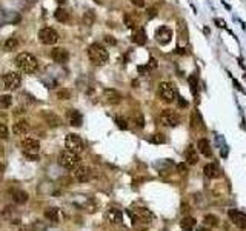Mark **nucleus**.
Instances as JSON below:
<instances>
[{"mask_svg":"<svg viewBox=\"0 0 246 231\" xmlns=\"http://www.w3.org/2000/svg\"><path fill=\"white\" fill-rule=\"evenodd\" d=\"M16 65L17 68L22 72H26V74H31L37 70V59L32 56L31 52H20L19 56L16 57Z\"/></svg>","mask_w":246,"mask_h":231,"instance_id":"obj_1","label":"nucleus"},{"mask_svg":"<svg viewBox=\"0 0 246 231\" xmlns=\"http://www.w3.org/2000/svg\"><path fill=\"white\" fill-rule=\"evenodd\" d=\"M88 57L94 65H105L109 59V54L106 51V48L100 43H92L88 46Z\"/></svg>","mask_w":246,"mask_h":231,"instance_id":"obj_2","label":"nucleus"},{"mask_svg":"<svg viewBox=\"0 0 246 231\" xmlns=\"http://www.w3.org/2000/svg\"><path fill=\"white\" fill-rule=\"evenodd\" d=\"M59 165L63 166L66 169H76L79 165H80V156L79 153H74V151H69V149H65L59 154Z\"/></svg>","mask_w":246,"mask_h":231,"instance_id":"obj_3","label":"nucleus"},{"mask_svg":"<svg viewBox=\"0 0 246 231\" xmlns=\"http://www.w3.org/2000/svg\"><path fill=\"white\" fill-rule=\"evenodd\" d=\"M157 96L163 102H172L175 99V88L171 82H162L157 88Z\"/></svg>","mask_w":246,"mask_h":231,"instance_id":"obj_4","label":"nucleus"},{"mask_svg":"<svg viewBox=\"0 0 246 231\" xmlns=\"http://www.w3.org/2000/svg\"><path fill=\"white\" fill-rule=\"evenodd\" d=\"M129 216H131L132 222H142V223H151L152 220V213L149 211L145 207H135L134 209L129 211Z\"/></svg>","mask_w":246,"mask_h":231,"instance_id":"obj_5","label":"nucleus"},{"mask_svg":"<svg viewBox=\"0 0 246 231\" xmlns=\"http://www.w3.org/2000/svg\"><path fill=\"white\" fill-rule=\"evenodd\" d=\"M159 122L163 126H177L180 123V117L172 110H163L159 116Z\"/></svg>","mask_w":246,"mask_h":231,"instance_id":"obj_6","label":"nucleus"},{"mask_svg":"<svg viewBox=\"0 0 246 231\" xmlns=\"http://www.w3.org/2000/svg\"><path fill=\"white\" fill-rule=\"evenodd\" d=\"M65 146L66 149L74 153H82L83 151V140L80 139V136L77 134H68L65 139Z\"/></svg>","mask_w":246,"mask_h":231,"instance_id":"obj_7","label":"nucleus"},{"mask_svg":"<svg viewBox=\"0 0 246 231\" xmlns=\"http://www.w3.org/2000/svg\"><path fill=\"white\" fill-rule=\"evenodd\" d=\"M39 40L43 45H54L59 40V34L52 28H42L39 31Z\"/></svg>","mask_w":246,"mask_h":231,"instance_id":"obj_8","label":"nucleus"},{"mask_svg":"<svg viewBox=\"0 0 246 231\" xmlns=\"http://www.w3.org/2000/svg\"><path fill=\"white\" fill-rule=\"evenodd\" d=\"M20 82H22V76L19 72H6L3 76V83H5V88L6 90H16V88L20 86Z\"/></svg>","mask_w":246,"mask_h":231,"instance_id":"obj_9","label":"nucleus"},{"mask_svg":"<svg viewBox=\"0 0 246 231\" xmlns=\"http://www.w3.org/2000/svg\"><path fill=\"white\" fill-rule=\"evenodd\" d=\"M228 216H229L231 222L234 223L237 228L246 230V213L238 211V209H229V211H228Z\"/></svg>","mask_w":246,"mask_h":231,"instance_id":"obj_10","label":"nucleus"},{"mask_svg":"<svg viewBox=\"0 0 246 231\" xmlns=\"http://www.w3.org/2000/svg\"><path fill=\"white\" fill-rule=\"evenodd\" d=\"M72 177H74V180H77L80 183L88 182L91 179V168L85 166V165H79L76 169H72Z\"/></svg>","mask_w":246,"mask_h":231,"instance_id":"obj_11","label":"nucleus"},{"mask_svg":"<svg viewBox=\"0 0 246 231\" xmlns=\"http://www.w3.org/2000/svg\"><path fill=\"white\" fill-rule=\"evenodd\" d=\"M155 40L160 45H168L171 40H172V31L168 26H160L155 31Z\"/></svg>","mask_w":246,"mask_h":231,"instance_id":"obj_12","label":"nucleus"},{"mask_svg":"<svg viewBox=\"0 0 246 231\" xmlns=\"http://www.w3.org/2000/svg\"><path fill=\"white\" fill-rule=\"evenodd\" d=\"M20 145L23 148V153H29V154H37L40 149V142L32 137H25Z\"/></svg>","mask_w":246,"mask_h":231,"instance_id":"obj_13","label":"nucleus"},{"mask_svg":"<svg viewBox=\"0 0 246 231\" xmlns=\"http://www.w3.org/2000/svg\"><path fill=\"white\" fill-rule=\"evenodd\" d=\"M51 59L56 63H66L69 60V54L65 48H54L51 51Z\"/></svg>","mask_w":246,"mask_h":231,"instance_id":"obj_14","label":"nucleus"},{"mask_svg":"<svg viewBox=\"0 0 246 231\" xmlns=\"http://www.w3.org/2000/svg\"><path fill=\"white\" fill-rule=\"evenodd\" d=\"M103 97H105V100L108 102V103H112V105L120 103L122 99H123L122 94L117 90H114V88H106V90L103 91Z\"/></svg>","mask_w":246,"mask_h":231,"instance_id":"obj_15","label":"nucleus"},{"mask_svg":"<svg viewBox=\"0 0 246 231\" xmlns=\"http://www.w3.org/2000/svg\"><path fill=\"white\" fill-rule=\"evenodd\" d=\"M106 219L109 223H122L123 222V214L120 209L117 208H111L106 211Z\"/></svg>","mask_w":246,"mask_h":231,"instance_id":"obj_16","label":"nucleus"},{"mask_svg":"<svg viewBox=\"0 0 246 231\" xmlns=\"http://www.w3.org/2000/svg\"><path fill=\"white\" fill-rule=\"evenodd\" d=\"M12 133L16 136H26L29 133V123L26 120H19L17 123H14V126H12Z\"/></svg>","mask_w":246,"mask_h":231,"instance_id":"obj_17","label":"nucleus"},{"mask_svg":"<svg viewBox=\"0 0 246 231\" xmlns=\"http://www.w3.org/2000/svg\"><path fill=\"white\" fill-rule=\"evenodd\" d=\"M197 149H199L200 154H203L205 157H211V156H212L211 143H209L208 139H199V142H197Z\"/></svg>","mask_w":246,"mask_h":231,"instance_id":"obj_18","label":"nucleus"},{"mask_svg":"<svg viewBox=\"0 0 246 231\" xmlns=\"http://www.w3.org/2000/svg\"><path fill=\"white\" fill-rule=\"evenodd\" d=\"M68 122H69L71 126H80L82 122H83V117L77 110H69L68 111Z\"/></svg>","mask_w":246,"mask_h":231,"instance_id":"obj_19","label":"nucleus"},{"mask_svg":"<svg viewBox=\"0 0 246 231\" xmlns=\"http://www.w3.org/2000/svg\"><path fill=\"white\" fill-rule=\"evenodd\" d=\"M43 119H45V122L49 126H60L61 125V119L57 114H54L52 111H45L43 113Z\"/></svg>","mask_w":246,"mask_h":231,"instance_id":"obj_20","label":"nucleus"},{"mask_svg":"<svg viewBox=\"0 0 246 231\" xmlns=\"http://www.w3.org/2000/svg\"><path fill=\"white\" fill-rule=\"evenodd\" d=\"M184 157H186V164L188 165H195L197 162H199V154H197V149L189 145L186 148V153H184Z\"/></svg>","mask_w":246,"mask_h":231,"instance_id":"obj_21","label":"nucleus"},{"mask_svg":"<svg viewBox=\"0 0 246 231\" xmlns=\"http://www.w3.org/2000/svg\"><path fill=\"white\" fill-rule=\"evenodd\" d=\"M12 199H14L16 203H20V205H23V203L28 202L29 196H28V193H26L25 189H14V191H12Z\"/></svg>","mask_w":246,"mask_h":231,"instance_id":"obj_22","label":"nucleus"},{"mask_svg":"<svg viewBox=\"0 0 246 231\" xmlns=\"http://www.w3.org/2000/svg\"><path fill=\"white\" fill-rule=\"evenodd\" d=\"M45 217L49 222H54V223H57L60 220V211H59V208H46L45 209Z\"/></svg>","mask_w":246,"mask_h":231,"instance_id":"obj_23","label":"nucleus"},{"mask_svg":"<svg viewBox=\"0 0 246 231\" xmlns=\"http://www.w3.org/2000/svg\"><path fill=\"white\" fill-rule=\"evenodd\" d=\"M203 173H205V176H206V177H209V179H215V177H218V176H220V171H218V168H217L214 164L205 165Z\"/></svg>","mask_w":246,"mask_h":231,"instance_id":"obj_24","label":"nucleus"},{"mask_svg":"<svg viewBox=\"0 0 246 231\" xmlns=\"http://www.w3.org/2000/svg\"><path fill=\"white\" fill-rule=\"evenodd\" d=\"M195 219L194 217H191V216H186V217H183V219L180 220V228L183 231H191L194 227H195Z\"/></svg>","mask_w":246,"mask_h":231,"instance_id":"obj_25","label":"nucleus"},{"mask_svg":"<svg viewBox=\"0 0 246 231\" xmlns=\"http://www.w3.org/2000/svg\"><path fill=\"white\" fill-rule=\"evenodd\" d=\"M54 17H56V20H57V22H60V23H68V22H69V14H68V11L63 9V8L56 9Z\"/></svg>","mask_w":246,"mask_h":231,"instance_id":"obj_26","label":"nucleus"},{"mask_svg":"<svg viewBox=\"0 0 246 231\" xmlns=\"http://www.w3.org/2000/svg\"><path fill=\"white\" fill-rule=\"evenodd\" d=\"M146 32H145V29H139V31H135V34H134V37H132V42L135 43V45H145L146 43Z\"/></svg>","mask_w":246,"mask_h":231,"instance_id":"obj_27","label":"nucleus"},{"mask_svg":"<svg viewBox=\"0 0 246 231\" xmlns=\"http://www.w3.org/2000/svg\"><path fill=\"white\" fill-rule=\"evenodd\" d=\"M188 83L191 86V93H192V96L197 97V94H199V80H197V77L194 76V74L188 77Z\"/></svg>","mask_w":246,"mask_h":231,"instance_id":"obj_28","label":"nucleus"},{"mask_svg":"<svg viewBox=\"0 0 246 231\" xmlns=\"http://www.w3.org/2000/svg\"><path fill=\"white\" fill-rule=\"evenodd\" d=\"M203 222L206 223L208 227H212V228L218 227V223H220V220H218V217L215 214H206L203 217Z\"/></svg>","mask_w":246,"mask_h":231,"instance_id":"obj_29","label":"nucleus"},{"mask_svg":"<svg viewBox=\"0 0 246 231\" xmlns=\"http://www.w3.org/2000/svg\"><path fill=\"white\" fill-rule=\"evenodd\" d=\"M148 142L149 143L160 145V143H165L166 139H165V136H163L162 133H155V134H151V137H148Z\"/></svg>","mask_w":246,"mask_h":231,"instance_id":"obj_30","label":"nucleus"},{"mask_svg":"<svg viewBox=\"0 0 246 231\" xmlns=\"http://www.w3.org/2000/svg\"><path fill=\"white\" fill-rule=\"evenodd\" d=\"M17 46H19V40H17L16 37H9V39L5 42V50H6V51L16 50Z\"/></svg>","mask_w":246,"mask_h":231,"instance_id":"obj_31","label":"nucleus"},{"mask_svg":"<svg viewBox=\"0 0 246 231\" xmlns=\"http://www.w3.org/2000/svg\"><path fill=\"white\" fill-rule=\"evenodd\" d=\"M12 103V97L9 96V94H6V96H0V108H3V110H6V108H9Z\"/></svg>","mask_w":246,"mask_h":231,"instance_id":"obj_32","label":"nucleus"},{"mask_svg":"<svg viewBox=\"0 0 246 231\" xmlns=\"http://www.w3.org/2000/svg\"><path fill=\"white\" fill-rule=\"evenodd\" d=\"M56 96H57L59 100H69V99H71V91L66 90V88H61V90L57 91Z\"/></svg>","mask_w":246,"mask_h":231,"instance_id":"obj_33","label":"nucleus"},{"mask_svg":"<svg viewBox=\"0 0 246 231\" xmlns=\"http://www.w3.org/2000/svg\"><path fill=\"white\" fill-rule=\"evenodd\" d=\"M94 20H95L94 11H88V12H85V16H83V23H85V25L91 26V25L94 23Z\"/></svg>","mask_w":246,"mask_h":231,"instance_id":"obj_34","label":"nucleus"},{"mask_svg":"<svg viewBox=\"0 0 246 231\" xmlns=\"http://www.w3.org/2000/svg\"><path fill=\"white\" fill-rule=\"evenodd\" d=\"M191 125H192V128L195 126H202V117H200V114L194 111L192 116H191Z\"/></svg>","mask_w":246,"mask_h":231,"instance_id":"obj_35","label":"nucleus"},{"mask_svg":"<svg viewBox=\"0 0 246 231\" xmlns=\"http://www.w3.org/2000/svg\"><path fill=\"white\" fill-rule=\"evenodd\" d=\"M123 22H125V25L128 26V28H134L135 26V20L131 17V14H128V12L123 16Z\"/></svg>","mask_w":246,"mask_h":231,"instance_id":"obj_36","label":"nucleus"},{"mask_svg":"<svg viewBox=\"0 0 246 231\" xmlns=\"http://www.w3.org/2000/svg\"><path fill=\"white\" fill-rule=\"evenodd\" d=\"M8 128H6L5 122L0 120V139H8Z\"/></svg>","mask_w":246,"mask_h":231,"instance_id":"obj_37","label":"nucleus"},{"mask_svg":"<svg viewBox=\"0 0 246 231\" xmlns=\"http://www.w3.org/2000/svg\"><path fill=\"white\" fill-rule=\"evenodd\" d=\"M115 123L120 130H128V122L123 119V117H115Z\"/></svg>","mask_w":246,"mask_h":231,"instance_id":"obj_38","label":"nucleus"},{"mask_svg":"<svg viewBox=\"0 0 246 231\" xmlns=\"http://www.w3.org/2000/svg\"><path fill=\"white\" fill-rule=\"evenodd\" d=\"M179 29H180V36H182V39H186V37H188V31H186V25H184L183 20H180Z\"/></svg>","mask_w":246,"mask_h":231,"instance_id":"obj_39","label":"nucleus"},{"mask_svg":"<svg viewBox=\"0 0 246 231\" xmlns=\"http://www.w3.org/2000/svg\"><path fill=\"white\" fill-rule=\"evenodd\" d=\"M135 122H137V126H139V128H143V126H145V120H143L142 113L135 114Z\"/></svg>","mask_w":246,"mask_h":231,"instance_id":"obj_40","label":"nucleus"},{"mask_svg":"<svg viewBox=\"0 0 246 231\" xmlns=\"http://www.w3.org/2000/svg\"><path fill=\"white\" fill-rule=\"evenodd\" d=\"M177 169H179L180 174H186V171H188V164H180L179 166H177Z\"/></svg>","mask_w":246,"mask_h":231,"instance_id":"obj_41","label":"nucleus"},{"mask_svg":"<svg viewBox=\"0 0 246 231\" xmlns=\"http://www.w3.org/2000/svg\"><path fill=\"white\" fill-rule=\"evenodd\" d=\"M155 16H157V8H155V6H152V8L148 9V17L149 19H154Z\"/></svg>","mask_w":246,"mask_h":231,"instance_id":"obj_42","label":"nucleus"},{"mask_svg":"<svg viewBox=\"0 0 246 231\" xmlns=\"http://www.w3.org/2000/svg\"><path fill=\"white\" fill-rule=\"evenodd\" d=\"M131 3L134 6H137V8H143L145 6V0H131Z\"/></svg>","mask_w":246,"mask_h":231,"instance_id":"obj_43","label":"nucleus"},{"mask_svg":"<svg viewBox=\"0 0 246 231\" xmlns=\"http://www.w3.org/2000/svg\"><path fill=\"white\" fill-rule=\"evenodd\" d=\"M25 157L34 162V160H39V154H29V153H25Z\"/></svg>","mask_w":246,"mask_h":231,"instance_id":"obj_44","label":"nucleus"},{"mask_svg":"<svg viewBox=\"0 0 246 231\" xmlns=\"http://www.w3.org/2000/svg\"><path fill=\"white\" fill-rule=\"evenodd\" d=\"M157 66V62H155V59H151V60H149V63L146 65V68H148V71L149 70H154V68Z\"/></svg>","mask_w":246,"mask_h":231,"instance_id":"obj_45","label":"nucleus"},{"mask_svg":"<svg viewBox=\"0 0 246 231\" xmlns=\"http://www.w3.org/2000/svg\"><path fill=\"white\" fill-rule=\"evenodd\" d=\"M105 42L109 43V45H115V43H117V42H115V39H114L112 36H105Z\"/></svg>","mask_w":246,"mask_h":231,"instance_id":"obj_46","label":"nucleus"},{"mask_svg":"<svg viewBox=\"0 0 246 231\" xmlns=\"http://www.w3.org/2000/svg\"><path fill=\"white\" fill-rule=\"evenodd\" d=\"M179 106L180 108H188V102L184 100L183 97H179Z\"/></svg>","mask_w":246,"mask_h":231,"instance_id":"obj_47","label":"nucleus"},{"mask_svg":"<svg viewBox=\"0 0 246 231\" xmlns=\"http://www.w3.org/2000/svg\"><path fill=\"white\" fill-rule=\"evenodd\" d=\"M215 23H217V26H220V28H226V23L220 19H215Z\"/></svg>","mask_w":246,"mask_h":231,"instance_id":"obj_48","label":"nucleus"},{"mask_svg":"<svg viewBox=\"0 0 246 231\" xmlns=\"http://www.w3.org/2000/svg\"><path fill=\"white\" fill-rule=\"evenodd\" d=\"M3 174H5V165L0 164V182H2V179H3Z\"/></svg>","mask_w":246,"mask_h":231,"instance_id":"obj_49","label":"nucleus"},{"mask_svg":"<svg viewBox=\"0 0 246 231\" xmlns=\"http://www.w3.org/2000/svg\"><path fill=\"white\" fill-rule=\"evenodd\" d=\"M234 85H235V88H238V90H240L242 93H245V90H243V88L240 86V83H238V82H237V80H234Z\"/></svg>","mask_w":246,"mask_h":231,"instance_id":"obj_50","label":"nucleus"},{"mask_svg":"<svg viewBox=\"0 0 246 231\" xmlns=\"http://www.w3.org/2000/svg\"><path fill=\"white\" fill-rule=\"evenodd\" d=\"M197 231H211V230H209V228H206V227H200Z\"/></svg>","mask_w":246,"mask_h":231,"instance_id":"obj_51","label":"nucleus"},{"mask_svg":"<svg viewBox=\"0 0 246 231\" xmlns=\"http://www.w3.org/2000/svg\"><path fill=\"white\" fill-rule=\"evenodd\" d=\"M56 2H59V3H63V2H66V0H56Z\"/></svg>","mask_w":246,"mask_h":231,"instance_id":"obj_52","label":"nucleus"},{"mask_svg":"<svg viewBox=\"0 0 246 231\" xmlns=\"http://www.w3.org/2000/svg\"><path fill=\"white\" fill-rule=\"evenodd\" d=\"M94 2H97V3H99V2H100V0H94Z\"/></svg>","mask_w":246,"mask_h":231,"instance_id":"obj_53","label":"nucleus"},{"mask_svg":"<svg viewBox=\"0 0 246 231\" xmlns=\"http://www.w3.org/2000/svg\"><path fill=\"white\" fill-rule=\"evenodd\" d=\"M245 79H246V74H245Z\"/></svg>","mask_w":246,"mask_h":231,"instance_id":"obj_54","label":"nucleus"}]
</instances>
